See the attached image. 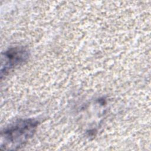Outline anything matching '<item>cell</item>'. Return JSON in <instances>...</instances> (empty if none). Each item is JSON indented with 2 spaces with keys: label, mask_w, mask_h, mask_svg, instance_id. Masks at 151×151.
Here are the masks:
<instances>
[{
  "label": "cell",
  "mask_w": 151,
  "mask_h": 151,
  "mask_svg": "<svg viewBox=\"0 0 151 151\" xmlns=\"http://www.w3.org/2000/svg\"><path fill=\"white\" fill-rule=\"evenodd\" d=\"M28 58V51L23 47H17L11 48L6 51L2 57L1 74H6V73L14 68L15 67L20 65L25 61Z\"/></svg>",
  "instance_id": "2"
},
{
  "label": "cell",
  "mask_w": 151,
  "mask_h": 151,
  "mask_svg": "<svg viewBox=\"0 0 151 151\" xmlns=\"http://www.w3.org/2000/svg\"><path fill=\"white\" fill-rule=\"evenodd\" d=\"M38 122L33 119L20 120L15 122L1 133V149L17 150L25 144L34 135Z\"/></svg>",
  "instance_id": "1"
}]
</instances>
